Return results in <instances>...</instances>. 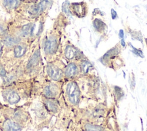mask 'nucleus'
I'll return each mask as SVG.
<instances>
[{"label": "nucleus", "mask_w": 147, "mask_h": 131, "mask_svg": "<svg viewBox=\"0 0 147 131\" xmlns=\"http://www.w3.org/2000/svg\"><path fill=\"white\" fill-rule=\"evenodd\" d=\"M0 131H1V129H0Z\"/></svg>", "instance_id": "c9c22d12"}, {"label": "nucleus", "mask_w": 147, "mask_h": 131, "mask_svg": "<svg viewBox=\"0 0 147 131\" xmlns=\"http://www.w3.org/2000/svg\"><path fill=\"white\" fill-rule=\"evenodd\" d=\"M92 24L95 29L99 32H103L107 27L106 24L103 21H102L100 19H99V18H95L93 21Z\"/></svg>", "instance_id": "5701e85b"}, {"label": "nucleus", "mask_w": 147, "mask_h": 131, "mask_svg": "<svg viewBox=\"0 0 147 131\" xmlns=\"http://www.w3.org/2000/svg\"><path fill=\"white\" fill-rule=\"evenodd\" d=\"M22 2L21 0H0V7L11 17L14 15Z\"/></svg>", "instance_id": "6ab92c4d"}, {"label": "nucleus", "mask_w": 147, "mask_h": 131, "mask_svg": "<svg viewBox=\"0 0 147 131\" xmlns=\"http://www.w3.org/2000/svg\"><path fill=\"white\" fill-rule=\"evenodd\" d=\"M81 76L79 62H68L64 70V80H77Z\"/></svg>", "instance_id": "a211bd4d"}, {"label": "nucleus", "mask_w": 147, "mask_h": 131, "mask_svg": "<svg viewBox=\"0 0 147 131\" xmlns=\"http://www.w3.org/2000/svg\"><path fill=\"white\" fill-rule=\"evenodd\" d=\"M65 64L61 58L55 60L47 62L44 64L42 75L48 80L57 82H63L64 70Z\"/></svg>", "instance_id": "f8f14e48"}, {"label": "nucleus", "mask_w": 147, "mask_h": 131, "mask_svg": "<svg viewBox=\"0 0 147 131\" xmlns=\"http://www.w3.org/2000/svg\"><path fill=\"white\" fill-rule=\"evenodd\" d=\"M33 79L16 82L7 86H0V95L4 104L19 105L32 101Z\"/></svg>", "instance_id": "7ed1b4c3"}, {"label": "nucleus", "mask_w": 147, "mask_h": 131, "mask_svg": "<svg viewBox=\"0 0 147 131\" xmlns=\"http://www.w3.org/2000/svg\"><path fill=\"white\" fill-rule=\"evenodd\" d=\"M130 46L133 49V52H134L136 55H137L138 56H140V57H144L143 53H142V52L140 49H138L134 48L131 44H130Z\"/></svg>", "instance_id": "a878e982"}, {"label": "nucleus", "mask_w": 147, "mask_h": 131, "mask_svg": "<svg viewBox=\"0 0 147 131\" xmlns=\"http://www.w3.org/2000/svg\"><path fill=\"white\" fill-rule=\"evenodd\" d=\"M61 31L56 20L52 28L42 35L40 40L41 55L46 63L61 57Z\"/></svg>", "instance_id": "20e7f679"}, {"label": "nucleus", "mask_w": 147, "mask_h": 131, "mask_svg": "<svg viewBox=\"0 0 147 131\" xmlns=\"http://www.w3.org/2000/svg\"><path fill=\"white\" fill-rule=\"evenodd\" d=\"M8 30L7 20L0 16V37L5 34Z\"/></svg>", "instance_id": "b1692460"}, {"label": "nucleus", "mask_w": 147, "mask_h": 131, "mask_svg": "<svg viewBox=\"0 0 147 131\" xmlns=\"http://www.w3.org/2000/svg\"><path fill=\"white\" fill-rule=\"evenodd\" d=\"M111 18L113 20H115L118 17L116 11L115 10H114L113 9H111Z\"/></svg>", "instance_id": "c85d7f7f"}, {"label": "nucleus", "mask_w": 147, "mask_h": 131, "mask_svg": "<svg viewBox=\"0 0 147 131\" xmlns=\"http://www.w3.org/2000/svg\"><path fill=\"white\" fill-rule=\"evenodd\" d=\"M74 120V119H73ZM76 122V130L74 131H110L105 125L89 122L83 120H74Z\"/></svg>", "instance_id": "f3484780"}, {"label": "nucleus", "mask_w": 147, "mask_h": 131, "mask_svg": "<svg viewBox=\"0 0 147 131\" xmlns=\"http://www.w3.org/2000/svg\"><path fill=\"white\" fill-rule=\"evenodd\" d=\"M32 101L12 107L1 103L0 111V129L1 131H22L33 124L29 107Z\"/></svg>", "instance_id": "f257e3e1"}, {"label": "nucleus", "mask_w": 147, "mask_h": 131, "mask_svg": "<svg viewBox=\"0 0 147 131\" xmlns=\"http://www.w3.org/2000/svg\"><path fill=\"white\" fill-rule=\"evenodd\" d=\"M63 82H57L45 78L43 75L33 79L32 100L42 96L47 98L60 99L62 95Z\"/></svg>", "instance_id": "39448f33"}, {"label": "nucleus", "mask_w": 147, "mask_h": 131, "mask_svg": "<svg viewBox=\"0 0 147 131\" xmlns=\"http://www.w3.org/2000/svg\"><path fill=\"white\" fill-rule=\"evenodd\" d=\"M1 38L3 44V50L10 48L20 43L25 42L9 33L8 30L5 34L2 36Z\"/></svg>", "instance_id": "412c9836"}, {"label": "nucleus", "mask_w": 147, "mask_h": 131, "mask_svg": "<svg viewBox=\"0 0 147 131\" xmlns=\"http://www.w3.org/2000/svg\"><path fill=\"white\" fill-rule=\"evenodd\" d=\"M1 103H1V101H0V104H1Z\"/></svg>", "instance_id": "f704fd0d"}, {"label": "nucleus", "mask_w": 147, "mask_h": 131, "mask_svg": "<svg viewBox=\"0 0 147 131\" xmlns=\"http://www.w3.org/2000/svg\"><path fill=\"white\" fill-rule=\"evenodd\" d=\"M29 110L32 113L33 124L36 129L41 130L49 126L53 116L37 98L32 100Z\"/></svg>", "instance_id": "9b49d317"}, {"label": "nucleus", "mask_w": 147, "mask_h": 131, "mask_svg": "<svg viewBox=\"0 0 147 131\" xmlns=\"http://www.w3.org/2000/svg\"><path fill=\"white\" fill-rule=\"evenodd\" d=\"M48 14L36 20L11 17L7 19L8 32L25 42L34 44L40 40Z\"/></svg>", "instance_id": "f03ea898"}, {"label": "nucleus", "mask_w": 147, "mask_h": 131, "mask_svg": "<svg viewBox=\"0 0 147 131\" xmlns=\"http://www.w3.org/2000/svg\"><path fill=\"white\" fill-rule=\"evenodd\" d=\"M69 6H70V3L68 1H65V2H64L61 6L62 11L64 13H65L67 16H70L71 14H72L70 11Z\"/></svg>", "instance_id": "393cba45"}, {"label": "nucleus", "mask_w": 147, "mask_h": 131, "mask_svg": "<svg viewBox=\"0 0 147 131\" xmlns=\"http://www.w3.org/2000/svg\"><path fill=\"white\" fill-rule=\"evenodd\" d=\"M145 40H146V45H147V38H146Z\"/></svg>", "instance_id": "473e14b6"}, {"label": "nucleus", "mask_w": 147, "mask_h": 131, "mask_svg": "<svg viewBox=\"0 0 147 131\" xmlns=\"http://www.w3.org/2000/svg\"><path fill=\"white\" fill-rule=\"evenodd\" d=\"M61 98L68 110L80 107L83 95L77 80H64L63 82Z\"/></svg>", "instance_id": "9d476101"}, {"label": "nucleus", "mask_w": 147, "mask_h": 131, "mask_svg": "<svg viewBox=\"0 0 147 131\" xmlns=\"http://www.w3.org/2000/svg\"><path fill=\"white\" fill-rule=\"evenodd\" d=\"M53 0H38L33 2H24L13 17L27 20H36L48 14Z\"/></svg>", "instance_id": "0eeeda50"}, {"label": "nucleus", "mask_w": 147, "mask_h": 131, "mask_svg": "<svg viewBox=\"0 0 147 131\" xmlns=\"http://www.w3.org/2000/svg\"><path fill=\"white\" fill-rule=\"evenodd\" d=\"M61 57L68 62H79L87 60L83 53L71 44H65L61 47Z\"/></svg>", "instance_id": "dca6fc26"}, {"label": "nucleus", "mask_w": 147, "mask_h": 131, "mask_svg": "<svg viewBox=\"0 0 147 131\" xmlns=\"http://www.w3.org/2000/svg\"><path fill=\"white\" fill-rule=\"evenodd\" d=\"M99 60L103 65L115 71L124 65V61L121 56V48L118 44L107 51Z\"/></svg>", "instance_id": "ddd939ff"}, {"label": "nucleus", "mask_w": 147, "mask_h": 131, "mask_svg": "<svg viewBox=\"0 0 147 131\" xmlns=\"http://www.w3.org/2000/svg\"><path fill=\"white\" fill-rule=\"evenodd\" d=\"M34 44L22 42L10 48L4 49L0 63L7 71L10 68L26 59Z\"/></svg>", "instance_id": "1a4fd4ad"}, {"label": "nucleus", "mask_w": 147, "mask_h": 131, "mask_svg": "<svg viewBox=\"0 0 147 131\" xmlns=\"http://www.w3.org/2000/svg\"><path fill=\"white\" fill-rule=\"evenodd\" d=\"M37 99L44 105L49 113L57 118L62 114L66 108L62 98L60 99H56L40 96Z\"/></svg>", "instance_id": "2eb2a0df"}, {"label": "nucleus", "mask_w": 147, "mask_h": 131, "mask_svg": "<svg viewBox=\"0 0 147 131\" xmlns=\"http://www.w3.org/2000/svg\"><path fill=\"white\" fill-rule=\"evenodd\" d=\"M120 42H121V45L122 47H124L126 45V43H125V42L123 38H121Z\"/></svg>", "instance_id": "7c9ffc66"}, {"label": "nucleus", "mask_w": 147, "mask_h": 131, "mask_svg": "<svg viewBox=\"0 0 147 131\" xmlns=\"http://www.w3.org/2000/svg\"><path fill=\"white\" fill-rule=\"evenodd\" d=\"M0 104V105H1ZM1 111H0V118H1Z\"/></svg>", "instance_id": "72a5a7b5"}, {"label": "nucleus", "mask_w": 147, "mask_h": 131, "mask_svg": "<svg viewBox=\"0 0 147 131\" xmlns=\"http://www.w3.org/2000/svg\"><path fill=\"white\" fill-rule=\"evenodd\" d=\"M108 108L106 102H96L85 107H79L69 111L73 113L74 120H83L106 125L103 121L108 116Z\"/></svg>", "instance_id": "423d86ee"}, {"label": "nucleus", "mask_w": 147, "mask_h": 131, "mask_svg": "<svg viewBox=\"0 0 147 131\" xmlns=\"http://www.w3.org/2000/svg\"><path fill=\"white\" fill-rule=\"evenodd\" d=\"M118 35H119V37L121 38H123V37H124V32H123V29H120V30H119V33H118Z\"/></svg>", "instance_id": "c756f323"}, {"label": "nucleus", "mask_w": 147, "mask_h": 131, "mask_svg": "<svg viewBox=\"0 0 147 131\" xmlns=\"http://www.w3.org/2000/svg\"><path fill=\"white\" fill-rule=\"evenodd\" d=\"M42 59L38 41L33 45L29 54L24 61L26 80L34 79L42 74L44 67Z\"/></svg>", "instance_id": "6e6552de"}, {"label": "nucleus", "mask_w": 147, "mask_h": 131, "mask_svg": "<svg viewBox=\"0 0 147 131\" xmlns=\"http://www.w3.org/2000/svg\"><path fill=\"white\" fill-rule=\"evenodd\" d=\"M146 131H147V130H146Z\"/></svg>", "instance_id": "e433bc0d"}, {"label": "nucleus", "mask_w": 147, "mask_h": 131, "mask_svg": "<svg viewBox=\"0 0 147 131\" xmlns=\"http://www.w3.org/2000/svg\"><path fill=\"white\" fill-rule=\"evenodd\" d=\"M132 76H131V82H130V88L133 90L134 88L135 85H136V81H135V78L134 74L132 73Z\"/></svg>", "instance_id": "bb28decb"}, {"label": "nucleus", "mask_w": 147, "mask_h": 131, "mask_svg": "<svg viewBox=\"0 0 147 131\" xmlns=\"http://www.w3.org/2000/svg\"><path fill=\"white\" fill-rule=\"evenodd\" d=\"M71 14L81 18L85 17L87 13V7L84 2H74L70 3L69 6Z\"/></svg>", "instance_id": "aec40b11"}, {"label": "nucleus", "mask_w": 147, "mask_h": 131, "mask_svg": "<svg viewBox=\"0 0 147 131\" xmlns=\"http://www.w3.org/2000/svg\"><path fill=\"white\" fill-rule=\"evenodd\" d=\"M81 76L87 75L93 69V66L88 60H84L79 61Z\"/></svg>", "instance_id": "4be33fe9"}, {"label": "nucleus", "mask_w": 147, "mask_h": 131, "mask_svg": "<svg viewBox=\"0 0 147 131\" xmlns=\"http://www.w3.org/2000/svg\"><path fill=\"white\" fill-rule=\"evenodd\" d=\"M3 52V43L2 41L1 38L0 37V60H1V57H2Z\"/></svg>", "instance_id": "cd10ccee"}, {"label": "nucleus", "mask_w": 147, "mask_h": 131, "mask_svg": "<svg viewBox=\"0 0 147 131\" xmlns=\"http://www.w3.org/2000/svg\"><path fill=\"white\" fill-rule=\"evenodd\" d=\"M21 1L24 2H33V1H37L38 0H21Z\"/></svg>", "instance_id": "2f4dec72"}, {"label": "nucleus", "mask_w": 147, "mask_h": 131, "mask_svg": "<svg viewBox=\"0 0 147 131\" xmlns=\"http://www.w3.org/2000/svg\"><path fill=\"white\" fill-rule=\"evenodd\" d=\"M24 61H22L7 70L5 76L2 78L0 86H5L11 83L26 80L24 71Z\"/></svg>", "instance_id": "4468645a"}]
</instances>
